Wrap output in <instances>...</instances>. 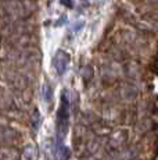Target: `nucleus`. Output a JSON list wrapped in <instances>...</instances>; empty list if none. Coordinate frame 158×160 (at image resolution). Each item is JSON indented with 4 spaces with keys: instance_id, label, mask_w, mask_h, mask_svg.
I'll return each mask as SVG.
<instances>
[{
    "instance_id": "5",
    "label": "nucleus",
    "mask_w": 158,
    "mask_h": 160,
    "mask_svg": "<svg viewBox=\"0 0 158 160\" xmlns=\"http://www.w3.org/2000/svg\"><path fill=\"white\" fill-rule=\"evenodd\" d=\"M61 4H64L68 8H72L74 7V0H61Z\"/></svg>"
},
{
    "instance_id": "4",
    "label": "nucleus",
    "mask_w": 158,
    "mask_h": 160,
    "mask_svg": "<svg viewBox=\"0 0 158 160\" xmlns=\"http://www.w3.org/2000/svg\"><path fill=\"white\" fill-rule=\"evenodd\" d=\"M43 91H44V100H46V102H50V99H51V95H53V92L50 91V88H49V85H44Z\"/></svg>"
},
{
    "instance_id": "3",
    "label": "nucleus",
    "mask_w": 158,
    "mask_h": 160,
    "mask_svg": "<svg viewBox=\"0 0 158 160\" xmlns=\"http://www.w3.org/2000/svg\"><path fill=\"white\" fill-rule=\"evenodd\" d=\"M24 159L25 160H36L38 159V150H36V146L33 145V143H29V145L25 148Z\"/></svg>"
},
{
    "instance_id": "1",
    "label": "nucleus",
    "mask_w": 158,
    "mask_h": 160,
    "mask_svg": "<svg viewBox=\"0 0 158 160\" xmlns=\"http://www.w3.org/2000/svg\"><path fill=\"white\" fill-rule=\"evenodd\" d=\"M69 127V100L67 92L61 93V102H60L58 113H57V131H58V138L64 139L67 131Z\"/></svg>"
},
{
    "instance_id": "6",
    "label": "nucleus",
    "mask_w": 158,
    "mask_h": 160,
    "mask_svg": "<svg viewBox=\"0 0 158 160\" xmlns=\"http://www.w3.org/2000/svg\"><path fill=\"white\" fill-rule=\"evenodd\" d=\"M39 120H40V117H39L38 112H35V118H33V125H35V130H38V127H39Z\"/></svg>"
},
{
    "instance_id": "2",
    "label": "nucleus",
    "mask_w": 158,
    "mask_h": 160,
    "mask_svg": "<svg viewBox=\"0 0 158 160\" xmlns=\"http://www.w3.org/2000/svg\"><path fill=\"white\" fill-rule=\"evenodd\" d=\"M68 64H69V54L68 53L60 50L58 53L54 56L53 66H54V68H56V71H57V74H58L60 77L65 74L67 68H68Z\"/></svg>"
}]
</instances>
